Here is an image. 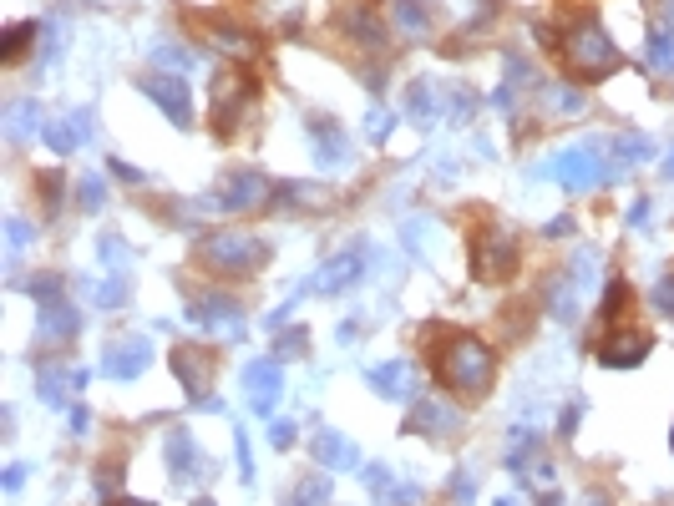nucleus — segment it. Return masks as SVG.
Listing matches in <instances>:
<instances>
[{"label": "nucleus", "mask_w": 674, "mask_h": 506, "mask_svg": "<svg viewBox=\"0 0 674 506\" xmlns=\"http://www.w3.org/2000/svg\"><path fill=\"white\" fill-rule=\"evenodd\" d=\"M345 31H350V41L355 46H370V51H386V21L376 16V11H370V6H355L350 16H345Z\"/></svg>", "instance_id": "5701e85b"}, {"label": "nucleus", "mask_w": 674, "mask_h": 506, "mask_svg": "<svg viewBox=\"0 0 674 506\" xmlns=\"http://www.w3.org/2000/svg\"><path fill=\"white\" fill-rule=\"evenodd\" d=\"M107 506H153V501H127V496H117V501H107Z\"/></svg>", "instance_id": "4d7b16f0"}, {"label": "nucleus", "mask_w": 674, "mask_h": 506, "mask_svg": "<svg viewBox=\"0 0 674 506\" xmlns=\"http://www.w3.org/2000/svg\"><path fill=\"white\" fill-rule=\"evenodd\" d=\"M457 426H462L457 405H446L441 395L416 400V405H411V415H406V431H411V436H452Z\"/></svg>", "instance_id": "4468645a"}, {"label": "nucleus", "mask_w": 674, "mask_h": 506, "mask_svg": "<svg viewBox=\"0 0 674 506\" xmlns=\"http://www.w3.org/2000/svg\"><path fill=\"white\" fill-rule=\"evenodd\" d=\"M644 66H649L654 76H674V36H669V31H649V41H644Z\"/></svg>", "instance_id": "cd10ccee"}, {"label": "nucleus", "mask_w": 674, "mask_h": 506, "mask_svg": "<svg viewBox=\"0 0 674 506\" xmlns=\"http://www.w3.org/2000/svg\"><path fill=\"white\" fill-rule=\"evenodd\" d=\"M355 329H360V319H345V324H340V345H350V340H355Z\"/></svg>", "instance_id": "5fc2aeb1"}, {"label": "nucleus", "mask_w": 674, "mask_h": 506, "mask_svg": "<svg viewBox=\"0 0 674 506\" xmlns=\"http://www.w3.org/2000/svg\"><path fill=\"white\" fill-rule=\"evenodd\" d=\"M315 461H320V466H330V471H350V466H360V451H355V441H350V436H340V431H320V436H315Z\"/></svg>", "instance_id": "4be33fe9"}, {"label": "nucleus", "mask_w": 674, "mask_h": 506, "mask_svg": "<svg viewBox=\"0 0 674 506\" xmlns=\"http://www.w3.org/2000/svg\"><path fill=\"white\" fill-rule=\"evenodd\" d=\"M436 112H446V97L431 87V81H411V87H406V117L421 122V127H431Z\"/></svg>", "instance_id": "b1692460"}, {"label": "nucleus", "mask_w": 674, "mask_h": 506, "mask_svg": "<svg viewBox=\"0 0 674 506\" xmlns=\"http://www.w3.org/2000/svg\"><path fill=\"white\" fill-rule=\"evenodd\" d=\"M163 456H168V471H173V481H208L213 476V466L198 456V446H193V436L188 431H173L168 441H163Z\"/></svg>", "instance_id": "dca6fc26"}, {"label": "nucleus", "mask_w": 674, "mask_h": 506, "mask_svg": "<svg viewBox=\"0 0 674 506\" xmlns=\"http://www.w3.org/2000/svg\"><path fill=\"white\" fill-rule=\"evenodd\" d=\"M193 506H218V501H213V496H198V501H193Z\"/></svg>", "instance_id": "bf43d9fd"}, {"label": "nucleus", "mask_w": 674, "mask_h": 506, "mask_svg": "<svg viewBox=\"0 0 674 506\" xmlns=\"http://www.w3.org/2000/svg\"><path fill=\"white\" fill-rule=\"evenodd\" d=\"M107 173H112V178H122V183H132V188L142 183V173H137L132 162H122V157H112V162H107Z\"/></svg>", "instance_id": "c03bdc74"}, {"label": "nucleus", "mask_w": 674, "mask_h": 506, "mask_svg": "<svg viewBox=\"0 0 674 506\" xmlns=\"http://www.w3.org/2000/svg\"><path fill=\"white\" fill-rule=\"evenodd\" d=\"M82 385H87V370H41L36 395H41L46 405H61L71 390H82Z\"/></svg>", "instance_id": "bb28decb"}, {"label": "nucleus", "mask_w": 674, "mask_h": 506, "mask_svg": "<svg viewBox=\"0 0 674 506\" xmlns=\"http://www.w3.org/2000/svg\"><path fill=\"white\" fill-rule=\"evenodd\" d=\"M472 491H477V486H472V476H467V471H457V476H452V501H472Z\"/></svg>", "instance_id": "49530a36"}, {"label": "nucleus", "mask_w": 674, "mask_h": 506, "mask_svg": "<svg viewBox=\"0 0 674 506\" xmlns=\"http://www.w3.org/2000/svg\"><path fill=\"white\" fill-rule=\"evenodd\" d=\"M370 137H376V142L391 137V117H386V112H370Z\"/></svg>", "instance_id": "de8ad7c7"}, {"label": "nucleus", "mask_w": 674, "mask_h": 506, "mask_svg": "<svg viewBox=\"0 0 674 506\" xmlns=\"http://www.w3.org/2000/svg\"><path fill=\"white\" fill-rule=\"evenodd\" d=\"M305 350H310L305 329H284V334H279V345H274V355H279V360H299Z\"/></svg>", "instance_id": "f704fd0d"}, {"label": "nucleus", "mask_w": 674, "mask_h": 506, "mask_svg": "<svg viewBox=\"0 0 674 506\" xmlns=\"http://www.w3.org/2000/svg\"><path fill=\"white\" fill-rule=\"evenodd\" d=\"M294 436H299V431H294V420H274V426H269V446H274V451H289V446H294Z\"/></svg>", "instance_id": "79ce46f5"}, {"label": "nucleus", "mask_w": 674, "mask_h": 506, "mask_svg": "<svg viewBox=\"0 0 674 506\" xmlns=\"http://www.w3.org/2000/svg\"><path fill=\"white\" fill-rule=\"evenodd\" d=\"M365 385L376 390V395H386V400H411V390H416V380H411V365L406 360H386V365H376L365 375Z\"/></svg>", "instance_id": "6ab92c4d"}, {"label": "nucleus", "mask_w": 674, "mask_h": 506, "mask_svg": "<svg viewBox=\"0 0 674 506\" xmlns=\"http://www.w3.org/2000/svg\"><path fill=\"white\" fill-rule=\"evenodd\" d=\"M558 56L568 61V71H573L578 81H604L609 71H619V46H614V36L598 26V16H588V11L563 31Z\"/></svg>", "instance_id": "f03ea898"}, {"label": "nucleus", "mask_w": 674, "mask_h": 506, "mask_svg": "<svg viewBox=\"0 0 674 506\" xmlns=\"http://www.w3.org/2000/svg\"><path fill=\"white\" fill-rule=\"evenodd\" d=\"M310 152H315V162H320V167H340L350 147H345V132H340L335 122L315 117V122H310Z\"/></svg>", "instance_id": "412c9836"}, {"label": "nucleus", "mask_w": 674, "mask_h": 506, "mask_svg": "<svg viewBox=\"0 0 674 506\" xmlns=\"http://www.w3.org/2000/svg\"><path fill=\"white\" fill-rule=\"evenodd\" d=\"M188 319L203 329V334H223V340H234L244 329V304L234 294H203L188 304Z\"/></svg>", "instance_id": "6e6552de"}, {"label": "nucleus", "mask_w": 674, "mask_h": 506, "mask_svg": "<svg viewBox=\"0 0 674 506\" xmlns=\"http://www.w3.org/2000/svg\"><path fill=\"white\" fill-rule=\"evenodd\" d=\"M669 446H674V431H669Z\"/></svg>", "instance_id": "052dcab7"}, {"label": "nucleus", "mask_w": 674, "mask_h": 506, "mask_svg": "<svg viewBox=\"0 0 674 506\" xmlns=\"http://www.w3.org/2000/svg\"><path fill=\"white\" fill-rule=\"evenodd\" d=\"M649 350H654V334L624 324L619 334H609V340L598 345V365H609V370H634V365L649 360Z\"/></svg>", "instance_id": "1a4fd4ad"}, {"label": "nucleus", "mask_w": 674, "mask_h": 506, "mask_svg": "<svg viewBox=\"0 0 674 506\" xmlns=\"http://www.w3.org/2000/svg\"><path fill=\"white\" fill-rule=\"evenodd\" d=\"M649 218H654V203H649V198H639V203L629 208V228H644Z\"/></svg>", "instance_id": "a18cd8bd"}, {"label": "nucleus", "mask_w": 674, "mask_h": 506, "mask_svg": "<svg viewBox=\"0 0 674 506\" xmlns=\"http://www.w3.org/2000/svg\"><path fill=\"white\" fill-rule=\"evenodd\" d=\"M588 506H614V501H609V491H588Z\"/></svg>", "instance_id": "6e6d98bb"}, {"label": "nucleus", "mask_w": 674, "mask_h": 506, "mask_svg": "<svg viewBox=\"0 0 674 506\" xmlns=\"http://www.w3.org/2000/svg\"><path fill=\"white\" fill-rule=\"evenodd\" d=\"M664 178H674V152L664 157Z\"/></svg>", "instance_id": "13d9d810"}, {"label": "nucleus", "mask_w": 674, "mask_h": 506, "mask_svg": "<svg viewBox=\"0 0 674 506\" xmlns=\"http://www.w3.org/2000/svg\"><path fill=\"white\" fill-rule=\"evenodd\" d=\"M649 152H654V142H649V137H629V132H624V137H614V157H619V162H644Z\"/></svg>", "instance_id": "2f4dec72"}, {"label": "nucleus", "mask_w": 674, "mask_h": 506, "mask_svg": "<svg viewBox=\"0 0 674 506\" xmlns=\"http://www.w3.org/2000/svg\"><path fill=\"white\" fill-rule=\"evenodd\" d=\"M36 132H41V102H36V97L11 102V107H6V137H11V142H26V137H36Z\"/></svg>", "instance_id": "393cba45"}, {"label": "nucleus", "mask_w": 674, "mask_h": 506, "mask_svg": "<svg viewBox=\"0 0 674 506\" xmlns=\"http://www.w3.org/2000/svg\"><path fill=\"white\" fill-rule=\"evenodd\" d=\"M558 431H563V436H573V431H578V405H563V420H558Z\"/></svg>", "instance_id": "8fccbe9b"}, {"label": "nucleus", "mask_w": 674, "mask_h": 506, "mask_svg": "<svg viewBox=\"0 0 674 506\" xmlns=\"http://www.w3.org/2000/svg\"><path fill=\"white\" fill-rule=\"evenodd\" d=\"M26 289H31L36 304H61V279H56V274H36Z\"/></svg>", "instance_id": "e433bc0d"}, {"label": "nucleus", "mask_w": 674, "mask_h": 506, "mask_svg": "<svg viewBox=\"0 0 674 506\" xmlns=\"http://www.w3.org/2000/svg\"><path fill=\"white\" fill-rule=\"evenodd\" d=\"M147 365H153V345H147L142 334H122V340H112L107 355H102V375H112V380H137Z\"/></svg>", "instance_id": "9d476101"}, {"label": "nucleus", "mask_w": 674, "mask_h": 506, "mask_svg": "<svg viewBox=\"0 0 674 506\" xmlns=\"http://www.w3.org/2000/svg\"><path fill=\"white\" fill-rule=\"evenodd\" d=\"M122 299H127V284H122V279L112 274V279H107V284L97 289V304H102V309H117Z\"/></svg>", "instance_id": "ea45409f"}, {"label": "nucleus", "mask_w": 674, "mask_h": 506, "mask_svg": "<svg viewBox=\"0 0 674 506\" xmlns=\"http://www.w3.org/2000/svg\"><path fill=\"white\" fill-rule=\"evenodd\" d=\"M46 147L51 152H71V147H82L87 137H92V112H66V117H56V122H46Z\"/></svg>", "instance_id": "a211bd4d"}, {"label": "nucleus", "mask_w": 674, "mask_h": 506, "mask_svg": "<svg viewBox=\"0 0 674 506\" xmlns=\"http://www.w3.org/2000/svg\"><path fill=\"white\" fill-rule=\"evenodd\" d=\"M431 370L441 385H452L457 395H482L492 385V370H497V355L477 340V334H462V329H446L441 340L431 345Z\"/></svg>", "instance_id": "f257e3e1"}, {"label": "nucleus", "mask_w": 674, "mask_h": 506, "mask_svg": "<svg viewBox=\"0 0 674 506\" xmlns=\"http://www.w3.org/2000/svg\"><path fill=\"white\" fill-rule=\"evenodd\" d=\"M330 501V476H305L289 496H279V506H325Z\"/></svg>", "instance_id": "c85d7f7f"}, {"label": "nucleus", "mask_w": 674, "mask_h": 506, "mask_svg": "<svg viewBox=\"0 0 674 506\" xmlns=\"http://www.w3.org/2000/svg\"><path fill=\"white\" fill-rule=\"evenodd\" d=\"M36 193H41L46 208H56V198H61V173H56V167H46V173L36 178Z\"/></svg>", "instance_id": "58836bf2"}, {"label": "nucleus", "mask_w": 674, "mask_h": 506, "mask_svg": "<svg viewBox=\"0 0 674 506\" xmlns=\"http://www.w3.org/2000/svg\"><path fill=\"white\" fill-rule=\"evenodd\" d=\"M198 264L213 269V274L244 279V274H259V269L269 264V243L254 238V233H239V228H229V233H208V238L198 243Z\"/></svg>", "instance_id": "7ed1b4c3"}, {"label": "nucleus", "mask_w": 674, "mask_h": 506, "mask_svg": "<svg viewBox=\"0 0 674 506\" xmlns=\"http://www.w3.org/2000/svg\"><path fill=\"white\" fill-rule=\"evenodd\" d=\"M649 304H654L659 314H674V274L654 284V294H649Z\"/></svg>", "instance_id": "a19ab883"}, {"label": "nucleus", "mask_w": 674, "mask_h": 506, "mask_svg": "<svg viewBox=\"0 0 674 506\" xmlns=\"http://www.w3.org/2000/svg\"><path fill=\"white\" fill-rule=\"evenodd\" d=\"M543 233H548V238H563V233H573V218H553Z\"/></svg>", "instance_id": "603ef678"}, {"label": "nucleus", "mask_w": 674, "mask_h": 506, "mask_svg": "<svg viewBox=\"0 0 674 506\" xmlns=\"http://www.w3.org/2000/svg\"><path fill=\"white\" fill-rule=\"evenodd\" d=\"M31 238H36V228H31L26 218H11V223H6V243H11V259H21Z\"/></svg>", "instance_id": "4c0bfd02"}, {"label": "nucleus", "mask_w": 674, "mask_h": 506, "mask_svg": "<svg viewBox=\"0 0 674 506\" xmlns=\"http://www.w3.org/2000/svg\"><path fill=\"white\" fill-rule=\"evenodd\" d=\"M629 309H634V289H629L624 279H609V284H604V324L629 319Z\"/></svg>", "instance_id": "c756f323"}, {"label": "nucleus", "mask_w": 674, "mask_h": 506, "mask_svg": "<svg viewBox=\"0 0 674 506\" xmlns=\"http://www.w3.org/2000/svg\"><path fill=\"white\" fill-rule=\"evenodd\" d=\"M102 198H107V188H102V178H97V173H87V178L77 183V203H82L87 213H97V208H102Z\"/></svg>", "instance_id": "c9c22d12"}, {"label": "nucleus", "mask_w": 674, "mask_h": 506, "mask_svg": "<svg viewBox=\"0 0 674 506\" xmlns=\"http://www.w3.org/2000/svg\"><path fill=\"white\" fill-rule=\"evenodd\" d=\"M249 102H254V76H244V71H218V81H213V107H208L213 137H234Z\"/></svg>", "instance_id": "423d86ee"}, {"label": "nucleus", "mask_w": 674, "mask_h": 506, "mask_svg": "<svg viewBox=\"0 0 674 506\" xmlns=\"http://www.w3.org/2000/svg\"><path fill=\"white\" fill-rule=\"evenodd\" d=\"M239 471H244V481H254V461H249V436L239 431Z\"/></svg>", "instance_id": "09e8293b"}, {"label": "nucleus", "mask_w": 674, "mask_h": 506, "mask_svg": "<svg viewBox=\"0 0 674 506\" xmlns=\"http://www.w3.org/2000/svg\"><path fill=\"white\" fill-rule=\"evenodd\" d=\"M244 395H249V410H254V415H269V410L279 405V395H284V370H279V360H254V365L244 370Z\"/></svg>", "instance_id": "f8f14e48"}, {"label": "nucleus", "mask_w": 674, "mask_h": 506, "mask_svg": "<svg viewBox=\"0 0 674 506\" xmlns=\"http://www.w3.org/2000/svg\"><path fill=\"white\" fill-rule=\"evenodd\" d=\"M548 309H553V319H558V324L578 319V279H573L568 269L548 279Z\"/></svg>", "instance_id": "a878e982"}, {"label": "nucleus", "mask_w": 674, "mask_h": 506, "mask_svg": "<svg viewBox=\"0 0 674 506\" xmlns=\"http://www.w3.org/2000/svg\"><path fill=\"white\" fill-rule=\"evenodd\" d=\"M391 26H396L406 41H421V36H431L436 16H431L426 0H391Z\"/></svg>", "instance_id": "aec40b11"}, {"label": "nucleus", "mask_w": 674, "mask_h": 506, "mask_svg": "<svg viewBox=\"0 0 674 506\" xmlns=\"http://www.w3.org/2000/svg\"><path fill=\"white\" fill-rule=\"evenodd\" d=\"M548 107H553L558 117H578V112H583V92H578V87H553Z\"/></svg>", "instance_id": "72a5a7b5"}, {"label": "nucleus", "mask_w": 674, "mask_h": 506, "mask_svg": "<svg viewBox=\"0 0 674 506\" xmlns=\"http://www.w3.org/2000/svg\"><path fill=\"white\" fill-rule=\"evenodd\" d=\"M269 198H274V188H269L264 173H254V167H234V173H223L213 203H218L223 213H259Z\"/></svg>", "instance_id": "0eeeda50"}, {"label": "nucleus", "mask_w": 674, "mask_h": 506, "mask_svg": "<svg viewBox=\"0 0 674 506\" xmlns=\"http://www.w3.org/2000/svg\"><path fill=\"white\" fill-rule=\"evenodd\" d=\"M77 329H82V314L71 309L66 299L61 304H41V324H36V340L46 350H66L71 340H77Z\"/></svg>", "instance_id": "2eb2a0df"}, {"label": "nucleus", "mask_w": 674, "mask_h": 506, "mask_svg": "<svg viewBox=\"0 0 674 506\" xmlns=\"http://www.w3.org/2000/svg\"><path fill=\"white\" fill-rule=\"evenodd\" d=\"M543 173H558V183H563L568 193H588V188L614 183V178H619V167H609V162H604L598 142H578V147L558 152V157L543 167Z\"/></svg>", "instance_id": "39448f33"}, {"label": "nucleus", "mask_w": 674, "mask_h": 506, "mask_svg": "<svg viewBox=\"0 0 674 506\" xmlns=\"http://www.w3.org/2000/svg\"><path fill=\"white\" fill-rule=\"evenodd\" d=\"M127 253H132V248H127V238H117V233H102V264H107L112 274H117V269H127Z\"/></svg>", "instance_id": "473e14b6"}, {"label": "nucleus", "mask_w": 674, "mask_h": 506, "mask_svg": "<svg viewBox=\"0 0 674 506\" xmlns=\"http://www.w3.org/2000/svg\"><path fill=\"white\" fill-rule=\"evenodd\" d=\"M158 61H168L173 71H188V66H193V56H188L183 46H158Z\"/></svg>", "instance_id": "37998d69"}, {"label": "nucleus", "mask_w": 674, "mask_h": 506, "mask_svg": "<svg viewBox=\"0 0 674 506\" xmlns=\"http://www.w3.org/2000/svg\"><path fill=\"white\" fill-rule=\"evenodd\" d=\"M21 481H26V466H11L6 471V491H21Z\"/></svg>", "instance_id": "864d4df0"}, {"label": "nucleus", "mask_w": 674, "mask_h": 506, "mask_svg": "<svg viewBox=\"0 0 674 506\" xmlns=\"http://www.w3.org/2000/svg\"><path fill=\"white\" fill-rule=\"evenodd\" d=\"M517 264H522V243H517L512 228L487 223V228L472 233V274L482 284H507L517 274Z\"/></svg>", "instance_id": "20e7f679"}, {"label": "nucleus", "mask_w": 674, "mask_h": 506, "mask_svg": "<svg viewBox=\"0 0 674 506\" xmlns=\"http://www.w3.org/2000/svg\"><path fill=\"white\" fill-rule=\"evenodd\" d=\"M31 36H41V26H36V21H16V26L6 31V41H0V56H6V61H21L26 46H31Z\"/></svg>", "instance_id": "7c9ffc66"}, {"label": "nucleus", "mask_w": 674, "mask_h": 506, "mask_svg": "<svg viewBox=\"0 0 674 506\" xmlns=\"http://www.w3.org/2000/svg\"><path fill=\"white\" fill-rule=\"evenodd\" d=\"M142 92L168 112V122H173V127H188V122H193V92H188V81H183V76H147V81H142Z\"/></svg>", "instance_id": "ddd939ff"}, {"label": "nucleus", "mask_w": 674, "mask_h": 506, "mask_svg": "<svg viewBox=\"0 0 674 506\" xmlns=\"http://www.w3.org/2000/svg\"><path fill=\"white\" fill-rule=\"evenodd\" d=\"M168 365H173V375L183 380V390H188L198 405L213 395V355H203V345H178Z\"/></svg>", "instance_id": "9b49d317"}, {"label": "nucleus", "mask_w": 674, "mask_h": 506, "mask_svg": "<svg viewBox=\"0 0 674 506\" xmlns=\"http://www.w3.org/2000/svg\"><path fill=\"white\" fill-rule=\"evenodd\" d=\"M92 426V415H87V405H71V431H87Z\"/></svg>", "instance_id": "3c124183"}, {"label": "nucleus", "mask_w": 674, "mask_h": 506, "mask_svg": "<svg viewBox=\"0 0 674 506\" xmlns=\"http://www.w3.org/2000/svg\"><path fill=\"white\" fill-rule=\"evenodd\" d=\"M360 274H365V253H360V248H345V253H335V259L315 274V289L330 299V294H345Z\"/></svg>", "instance_id": "f3484780"}]
</instances>
